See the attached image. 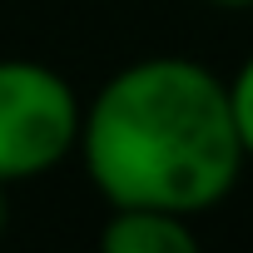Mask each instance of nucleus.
<instances>
[{
	"mask_svg": "<svg viewBox=\"0 0 253 253\" xmlns=\"http://www.w3.org/2000/svg\"><path fill=\"white\" fill-rule=\"evenodd\" d=\"M94 189L114 209L204 213L233 194L248 154L233 129L228 84L184 55L124 65L80 114Z\"/></svg>",
	"mask_w": 253,
	"mask_h": 253,
	"instance_id": "nucleus-1",
	"label": "nucleus"
},
{
	"mask_svg": "<svg viewBox=\"0 0 253 253\" xmlns=\"http://www.w3.org/2000/svg\"><path fill=\"white\" fill-rule=\"evenodd\" d=\"M80 99L70 80L35 60H0V179L20 184L55 169L80 144Z\"/></svg>",
	"mask_w": 253,
	"mask_h": 253,
	"instance_id": "nucleus-2",
	"label": "nucleus"
},
{
	"mask_svg": "<svg viewBox=\"0 0 253 253\" xmlns=\"http://www.w3.org/2000/svg\"><path fill=\"white\" fill-rule=\"evenodd\" d=\"M104 253H194L199 233L189 228V213L169 209H114V218L99 228Z\"/></svg>",
	"mask_w": 253,
	"mask_h": 253,
	"instance_id": "nucleus-3",
	"label": "nucleus"
},
{
	"mask_svg": "<svg viewBox=\"0 0 253 253\" xmlns=\"http://www.w3.org/2000/svg\"><path fill=\"white\" fill-rule=\"evenodd\" d=\"M228 84V109H233V129H238V144H243V154L253 159V55L238 65V75L233 80H223Z\"/></svg>",
	"mask_w": 253,
	"mask_h": 253,
	"instance_id": "nucleus-4",
	"label": "nucleus"
},
{
	"mask_svg": "<svg viewBox=\"0 0 253 253\" xmlns=\"http://www.w3.org/2000/svg\"><path fill=\"white\" fill-rule=\"evenodd\" d=\"M10 184L0 179V238H5V228H10V194H5Z\"/></svg>",
	"mask_w": 253,
	"mask_h": 253,
	"instance_id": "nucleus-5",
	"label": "nucleus"
},
{
	"mask_svg": "<svg viewBox=\"0 0 253 253\" xmlns=\"http://www.w3.org/2000/svg\"><path fill=\"white\" fill-rule=\"evenodd\" d=\"M209 5H223V10H248L253 0H209Z\"/></svg>",
	"mask_w": 253,
	"mask_h": 253,
	"instance_id": "nucleus-6",
	"label": "nucleus"
}]
</instances>
